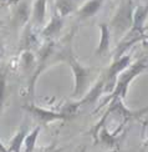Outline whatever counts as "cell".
I'll return each instance as SVG.
<instances>
[{
    "instance_id": "cell-1",
    "label": "cell",
    "mask_w": 148,
    "mask_h": 152,
    "mask_svg": "<svg viewBox=\"0 0 148 152\" xmlns=\"http://www.w3.org/2000/svg\"><path fill=\"white\" fill-rule=\"evenodd\" d=\"M74 35H75V30H72L71 34L69 35V37L65 41V46L62 48L60 54H56V59L67 62L70 65V67H71L72 74H74V79H75V87H74V91L71 94V97L72 99H80L88 90V85H90V81H91L93 69L83 66L81 62L76 59L74 50H72Z\"/></svg>"
},
{
    "instance_id": "cell-2",
    "label": "cell",
    "mask_w": 148,
    "mask_h": 152,
    "mask_svg": "<svg viewBox=\"0 0 148 152\" xmlns=\"http://www.w3.org/2000/svg\"><path fill=\"white\" fill-rule=\"evenodd\" d=\"M148 69V65L146 60H138L136 61L134 64L130 65L126 70H123L117 77V81H116V85H114V88L113 91L108 95V97H106L104 100V102H102L97 109H96L95 111H98L100 109H102V107H105L106 105H108V102L114 99H122L123 100L126 97L127 95V91H128V87H130L131 82L137 77V76L139 74H142L143 71H146Z\"/></svg>"
},
{
    "instance_id": "cell-3",
    "label": "cell",
    "mask_w": 148,
    "mask_h": 152,
    "mask_svg": "<svg viewBox=\"0 0 148 152\" xmlns=\"http://www.w3.org/2000/svg\"><path fill=\"white\" fill-rule=\"evenodd\" d=\"M131 65V55L125 54L123 56L116 59L112 61V64L110 67L107 69L104 74V79H105V92L111 94L114 88L116 81H117L118 75L126 70V69Z\"/></svg>"
},
{
    "instance_id": "cell-4",
    "label": "cell",
    "mask_w": 148,
    "mask_h": 152,
    "mask_svg": "<svg viewBox=\"0 0 148 152\" xmlns=\"http://www.w3.org/2000/svg\"><path fill=\"white\" fill-rule=\"evenodd\" d=\"M24 109L33 116V118L39 125H41V126H47V125L52 124V122L65 121V120H67V116L65 115V113L44 109V107L36 106L33 102L28 104V105H24Z\"/></svg>"
},
{
    "instance_id": "cell-5",
    "label": "cell",
    "mask_w": 148,
    "mask_h": 152,
    "mask_svg": "<svg viewBox=\"0 0 148 152\" xmlns=\"http://www.w3.org/2000/svg\"><path fill=\"white\" fill-rule=\"evenodd\" d=\"M105 1L106 0H87L86 3H83L76 10V15L79 18V20L85 21L87 19L93 18L102 9Z\"/></svg>"
},
{
    "instance_id": "cell-6",
    "label": "cell",
    "mask_w": 148,
    "mask_h": 152,
    "mask_svg": "<svg viewBox=\"0 0 148 152\" xmlns=\"http://www.w3.org/2000/svg\"><path fill=\"white\" fill-rule=\"evenodd\" d=\"M62 26H63V18L60 16L57 12H55L52 18H51V20L41 30V36L46 40H52L56 36H59Z\"/></svg>"
},
{
    "instance_id": "cell-7",
    "label": "cell",
    "mask_w": 148,
    "mask_h": 152,
    "mask_svg": "<svg viewBox=\"0 0 148 152\" xmlns=\"http://www.w3.org/2000/svg\"><path fill=\"white\" fill-rule=\"evenodd\" d=\"M132 10H131V4L127 3L123 4L120 8V11L117 12V15L114 16L112 24L117 29L121 30H130L132 25Z\"/></svg>"
},
{
    "instance_id": "cell-8",
    "label": "cell",
    "mask_w": 148,
    "mask_h": 152,
    "mask_svg": "<svg viewBox=\"0 0 148 152\" xmlns=\"http://www.w3.org/2000/svg\"><path fill=\"white\" fill-rule=\"evenodd\" d=\"M100 28V42L98 46L96 49L95 54L97 56H104L110 51V45H111V30L110 26L106 23H101L98 25Z\"/></svg>"
},
{
    "instance_id": "cell-9",
    "label": "cell",
    "mask_w": 148,
    "mask_h": 152,
    "mask_svg": "<svg viewBox=\"0 0 148 152\" xmlns=\"http://www.w3.org/2000/svg\"><path fill=\"white\" fill-rule=\"evenodd\" d=\"M47 12V0H35L31 12V21L34 26H42L46 20Z\"/></svg>"
},
{
    "instance_id": "cell-10",
    "label": "cell",
    "mask_w": 148,
    "mask_h": 152,
    "mask_svg": "<svg viewBox=\"0 0 148 152\" xmlns=\"http://www.w3.org/2000/svg\"><path fill=\"white\" fill-rule=\"evenodd\" d=\"M29 132L28 126L23 125L20 129L17 130L16 134L12 136V138L9 141L8 143V151L9 152H21V148L24 147V141H25V137H26Z\"/></svg>"
},
{
    "instance_id": "cell-11",
    "label": "cell",
    "mask_w": 148,
    "mask_h": 152,
    "mask_svg": "<svg viewBox=\"0 0 148 152\" xmlns=\"http://www.w3.org/2000/svg\"><path fill=\"white\" fill-rule=\"evenodd\" d=\"M31 19V10H30V6L28 3H20L19 6L15 10V14H14V20L15 23L19 25V26H25Z\"/></svg>"
},
{
    "instance_id": "cell-12",
    "label": "cell",
    "mask_w": 148,
    "mask_h": 152,
    "mask_svg": "<svg viewBox=\"0 0 148 152\" xmlns=\"http://www.w3.org/2000/svg\"><path fill=\"white\" fill-rule=\"evenodd\" d=\"M40 131H41V125H37L34 130L28 132L26 137H25V141H24V147H23L24 152H35L36 142H37L39 135H40Z\"/></svg>"
},
{
    "instance_id": "cell-13",
    "label": "cell",
    "mask_w": 148,
    "mask_h": 152,
    "mask_svg": "<svg viewBox=\"0 0 148 152\" xmlns=\"http://www.w3.org/2000/svg\"><path fill=\"white\" fill-rule=\"evenodd\" d=\"M55 8H56L55 12H57L62 18H66L77 10L75 0H56Z\"/></svg>"
},
{
    "instance_id": "cell-14",
    "label": "cell",
    "mask_w": 148,
    "mask_h": 152,
    "mask_svg": "<svg viewBox=\"0 0 148 152\" xmlns=\"http://www.w3.org/2000/svg\"><path fill=\"white\" fill-rule=\"evenodd\" d=\"M6 90H8V82H6V74L0 69V115L3 112L5 100H6Z\"/></svg>"
},
{
    "instance_id": "cell-15",
    "label": "cell",
    "mask_w": 148,
    "mask_h": 152,
    "mask_svg": "<svg viewBox=\"0 0 148 152\" xmlns=\"http://www.w3.org/2000/svg\"><path fill=\"white\" fill-rule=\"evenodd\" d=\"M35 64H36V59H35L34 54L31 53L30 50H24L23 55H21V66L25 70H28V69H30Z\"/></svg>"
},
{
    "instance_id": "cell-16",
    "label": "cell",
    "mask_w": 148,
    "mask_h": 152,
    "mask_svg": "<svg viewBox=\"0 0 148 152\" xmlns=\"http://www.w3.org/2000/svg\"><path fill=\"white\" fill-rule=\"evenodd\" d=\"M62 148H57L56 145H49V146H41L40 148H36L35 152H61Z\"/></svg>"
},
{
    "instance_id": "cell-17",
    "label": "cell",
    "mask_w": 148,
    "mask_h": 152,
    "mask_svg": "<svg viewBox=\"0 0 148 152\" xmlns=\"http://www.w3.org/2000/svg\"><path fill=\"white\" fill-rule=\"evenodd\" d=\"M4 54H5L4 44H3V41H1V40H0V61H1V59H3V56H4Z\"/></svg>"
},
{
    "instance_id": "cell-18",
    "label": "cell",
    "mask_w": 148,
    "mask_h": 152,
    "mask_svg": "<svg viewBox=\"0 0 148 152\" xmlns=\"http://www.w3.org/2000/svg\"><path fill=\"white\" fill-rule=\"evenodd\" d=\"M0 152H9V151H8V147L4 146L1 141H0Z\"/></svg>"
},
{
    "instance_id": "cell-19",
    "label": "cell",
    "mask_w": 148,
    "mask_h": 152,
    "mask_svg": "<svg viewBox=\"0 0 148 152\" xmlns=\"http://www.w3.org/2000/svg\"><path fill=\"white\" fill-rule=\"evenodd\" d=\"M141 42H142V46H143L146 50H148V37H147V39H143Z\"/></svg>"
},
{
    "instance_id": "cell-20",
    "label": "cell",
    "mask_w": 148,
    "mask_h": 152,
    "mask_svg": "<svg viewBox=\"0 0 148 152\" xmlns=\"http://www.w3.org/2000/svg\"><path fill=\"white\" fill-rule=\"evenodd\" d=\"M86 151H87V147H86V146H83L82 148H80V151H79V152H86Z\"/></svg>"
},
{
    "instance_id": "cell-21",
    "label": "cell",
    "mask_w": 148,
    "mask_h": 152,
    "mask_svg": "<svg viewBox=\"0 0 148 152\" xmlns=\"http://www.w3.org/2000/svg\"><path fill=\"white\" fill-rule=\"evenodd\" d=\"M148 30V23H146V25H144V31H147Z\"/></svg>"
},
{
    "instance_id": "cell-22",
    "label": "cell",
    "mask_w": 148,
    "mask_h": 152,
    "mask_svg": "<svg viewBox=\"0 0 148 152\" xmlns=\"http://www.w3.org/2000/svg\"><path fill=\"white\" fill-rule=\"evenodd\" d=\"M147 70H148V69H147Z\"/></svg>"
}]
</instances>
